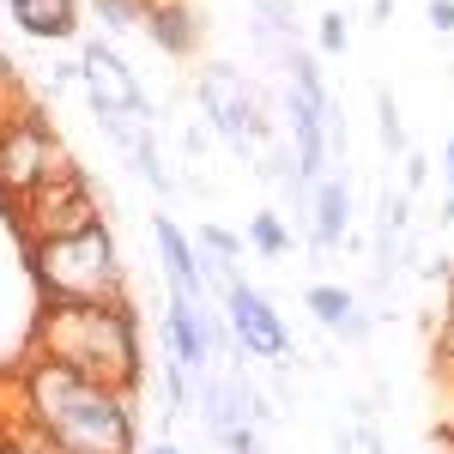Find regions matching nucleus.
<instances>
[{
  "label": "nucleus",
  "mask_w": 454,
  "mask_h": 454,
  "mask_svg": "<svg viewBox=\"0 0 454 454\" xmlns=\"http://www.w3.org/2000/svg\"><path fill=\"white\" fill-rule=\"evenodd\" d=\"M19 91V67H12V55L0 49V98H12Z\"/></svg>",
  "instance_id": "28"
},
{
  "label": "nucleus",
  "mask_w": 454,
  "mask_h": 454,
  "mask_svg": "<svg viewBox=\"0 0 454 454\" xmlns=\"http://www.w3.org/2000/svg\"><path fill=\"white\" fill-rule=\"evenodd\" d=\"M73 170H79V164H73L67 145H61V134H55V121H49L43 104L19 109V115L0 128V200H6V207H19L31 188L55 182V176H73Z\"/></svg>",
  "instance_id": "3"
},
{
  "label": "nucleus",
  "mask_w": 454,
  "mask_h": 454,
  "mask_svg": "<svg viewBox=\"0 0 454 454\" xmlns=\"http://www.w3.org/2000/svg\"><path fill=\"white\" fill-rule=\"evenodd\" d=\"M351 231V188L346 176H321L309 194V248L315 254H333Z\"/></svg>",
  "instance_id": "10"
},
{
  "label": "nucleus",
  "mask_w": 454,
  "mask_h": 454,
  "mask_svg": "<svg viewBox=\"0 0 454 454\" xmlns=\"http://www.w3.org/2000/svg\"><path fill=\"white\" fill-rule=\"evenodd\" d=\"M6 454H12V449H6Z\"/></svg>",
  "instance_id": "34"
},
{
  "label": "nucleus",
  "mask_w": 454,
  "mask_h": 454,
  "mask_svg": "<svg viewBox=\"0 0 454 454\" xmlns=\"http://www.w3.org/2000/svg\"><path fill=\"white\" fill-rule=\"evenodd\" d=\"M31 357H55L79 370L85 382L140 394L145 382V346L134 303H43L31 321Z\"/></svg>",
  "instance_id": "1"
},
{
  "label": "nucleus",
  "mask_w": 454,
  "mask_h": 454,
  "mask_svg": "<svg viewBox=\"0 0 454 454\" xmlns=\"http://www.w3.org/2000/svg\"><path fill=\"white\" fill-rule=\"evenodd\" d=\"M248 248H254L261 261H285V254H291V224H285L279 212H254V218H248Z\"/></svg>",
  "instance_id": "18"
},
{
  "label": "nucleus",
  "mask_w": 454,
  "mask_h": 454,
  "mask_svg": "<svg viewBox=\"0 0 454 454\" xmlns=\"http://www.w3.org/2000/svg\"><path fill=\"white\" fill-rule=\"evenodd\" d=\"M442 218L454 224V134H449V145H442Z\"/></svg>",
  "instance_id": "26"
},
{
  "label": "nucleus",
  "mask_w": 454,
  "mask_h": 454,
  "mask_svg": "<svg viewBox=\"0 0 454 454\" xmlns=\"http://www.w3.org/2000/svg\"><path fill=\"white\" fill-rule=\"evenodd\" d=\"M424 176H430V170H424V158H419V152H406V194L424 188Z\"/></svg>",
  "instance_id": "29"
},
{
  "label": "nucleus",
  "mask_w": 454,
  "mask_h": 454,
  "mask_svg": "<svg viewBox=\"0 0 454 454\" xmlns=\"http://www.w3.org/2000/svg\"><path fill=\"white\" fill-rule=\"evenodd\" d=\"M194 98H200V115H207V128L218 140H231L237 152L267 134V115H261V98H254V85H248L243 73L231 67V61H212V67L194 73Z\"/></svg>",
  "instance_id": "6"
},
{
  "label": "nucleus",
  "mask_w": 454,
  "mask_h": 454,
  "mask_svg": "<svg viewBox=\"0 0 454 454\" xmlns=\"http://www.w3.org/2000/svg\"><path fill=\"white\" fill-rule=\"evenodd\" d=\"M303 303H309V315L327 333H340L346 346H364V340H370V315L357 309V291H346V285H309Z\"/></svg>",
  "instance_id": "11"
},
{
  "label": "nucleus",
  "mask_w": 454,
  "mask_h": 454,
  "mask_svg": "<svg viewBox=\"0 0 454 454\" xmlns=\"http://www.w3.org/2000/svg\"><path fill=\"white\" fill-rule=\"evenodd\" d=\"M194 248L212 254V261H243V237L224 231V224H194Z\"/></svg>",
  "instance_id": "20"
},
{
  "label": "nucleus",
  "mask_w": 454,
  "mask_h": 454,
  "mask_svg": "<svg viewBox=\"0 0 454 454\" xmlns=\"http://www.w3.org/2000/svg\"><path fill=\"white\" fill-rule=\"evenodd\" d=\"M376 134H382V145L394 152V158H406V152H412V145H406V128H400V104H394V91L376 98Z\"/></svg>",
  "instance_id": "21"
},
{
  "label": "nucleus",
  "mask_w": 454,
  "mask_h": 454,
  "mask_svg": "<svg viewBox=\"0 0 454 454\" xmlns=\"http://www.w3.org/2000/svg\"><path fill=\"white\" fill-rule=\"evenodd\" d=\"M6 19L31 43H67L79 31V0H6Z\"/></svg>",
  "instance_id": "13"
},
{
  "label": "nucleus",
  "mask_w": 454,
  "mask_h": 454,
  "mask_svg": "<svg viewBox=\"0 0 454 454\" xmlns=\"http://www.w3.org/2000/svg\"><path fill=\"white\" fill-rule=\"evenodd\" d=\"M145 36L164 49V55H194V43H200V19H194V6L188 0H145Z\"/></svg>",
  "instance_id": "12"
},
{
  "label": "nucleus",
  "mask_w": 454,
  "mask_h": 454,
  "mask_svg": "<svg viewBox=\"0 0 454 454\" xmlns=\"http://www.w3.org/2000/svg\"><path fill=\"white\" fill-rule=\"evenodd\" d=\"M224 327H231V346L243 351V357H267V364H285V357H291V327H285V315L243 279L224 291Z\"/></svg>",
  "instance_id": "7"
},
{
  "label": "nucleus",
  "mask_w": 454,
  "mask_h": 454,
  "mask_svg": "<svg viewBox=\"0 0 454 454\" xmlns=\"http://www.w3.org/2000/svg\"><path fill=\"white\" fill-rule=\"evenodd\" d=\"M128 158H134V170H140L145 182L158 188V194H170V170H164V158H158V140H152V128H140V140H134V152H128Z\"/></svg>",
  "instance_id": "19"
},
{
  "label": "nucleus",
  "mask_w": 454,
  "mask_h": 454,
  "mask_svg": "<svg viewBox=\"0 0 454 454\" xmlns=\"http://www.w3.org/2000/svg\"><path fill=\"white\" fill-rule=\"evenodd\" d=\"M152 243H158L164 279H170V303H182V309H207V273H200V248H194V237L176 224L170 212H158V218H152Z\"/></svg>",
  "instance_id": "9"
},
{
  "label": "nucleus",
  "mask_w": 454,
  "mask_h": 454,
  "mask_svg": "<svg viewBox=\"0 0 454 454\" xmlns=\"http://www.w3.org/2000/svg\"><path fill=\"white\" fill-rule=\"evenodd\" d=\"M261 19H279V25H291V0H261Z\"/></svg>",
  "instance_id": "30"
},
{
  "label": "nucleus",
  "mask_w": 454,
  "mask_h": 454,
  "mask_svg": "<svg viewBox=\"0 0 454 454\" xmlns=\"http://www.w3.org/2000/svg\"><path fill=\"white\" fill-rule=\"evenodd\" d=\"M424 19H430V31H436V36H449L454 31V0H430Z\"/></svg>",
  "instance_id": "27"
},
{
  "label": "nucleus",
  "mask_w": 454,
  "mask_h": 454,
  "mask_svg": "<svg viewBox=\"0 0 454 454\" xmlns=\"http://www.w3.org/2000/svg\"><path fill=\"white\" fill-rule=\"evenodd\" d=\"M442 430H449V442H454V424H442Z\"/></svg>",
  "instance_id": "33"
},
{
  "label": "nucleus",
  "mask_w": 454,
  "mask_h": 454,
  "mask_svg": "<svg viewBox=\"0 0 454 454\" xmlns=\"http://www.w3.org/2000/svg\"><path fill=\"white\" fill-rule=\"evenodd\" d=\"M61 454H140V424H134V394L85 382L73 406L49 424Z\"/></svg>",
  "instance_id": "4"
},
{
  "label": "nucleus",
  "mask_w": 454,
  "mask_h": 454,
  "mask_svg": "<svg viewBox=\"0 0 454 454\" xmlns=\"http://www.w3.org/2000/svg\"><path fill=\"white\" fill-rule=\"evenodd\" d=\"M164 394H170V419L194 406V387H188V370H182V364H170V357H164Z\"/></svg>",
  "instance_id": "24"
},
{
  "label": "nucleus",
  "mask_w": 454,
  "mask_h": 454,
  "mask_svg": "<svg viewBox=\"0 0 454 454\" xmlns=\"http://www.w3.org/2000/svg\"><path fill=\"white\" fill-rule=\"evenodd\" d=\"M285 73H291V91H297L303 104L333 109V98H327V79H321V67H315L309 49H291V55H285Z\"/></svg>",
  "instance_id": "17"
},
{
  "label": "nucleus",
  "mask_w": 454,
  "mask_h": 454,
  "mask_svg": "<svg viewBox=\"0 0 454 454\" xmlns=\"http://www.w3.org/2000/svg\"><path fill=\"white\" fill-rule=\"evenodd\" d=\"M79 85H85V98H91V115H128V121H145V115H152L134 67H128L109 43H85V55H79Z\"/></svg>",
  "instance_id": "8"
},
{
  "label": "nucleus",
  "mask_w": 454,
  "mask_h": 454,
  "mask_svg": "<svg viewBox=\"0 0 454 454\" xmlns=\"http://www.w3.org/2000/svg\"><path fill=\"white\" fill-rule=\"evenodd\" d=\"M194 394H200V419H207V430L224 442V436L243 424L248 382H243V376H200V382H194Z\"/></svg>",
  "instance_id": "14"
},
{
  "label": "nucleus",
  "mask_w": 454,
  "mask_h": 454,
  "mask_svg": "<svg viewBox=\"0 0 454 454\" xmlns=\"http://www.w3.org/2000/svg\"><path fill=\"white\" fill-rule=\"evenodd\" d=\"M145 454H182V449H176V442H152Z\"/></svg>",
  "instance_id": "32"
},
{
  "label": "nucleus",
  "mask_w": 454,
  "mask_h": 454,
  "mask_svg": "<svg viewBox=\"0 0 454 454\" xmlns=\"http://www.w3.org/2000/svg\"><path fill=\"white\" fill-rule=\"evenodd\" d=\"M346 43H351V19L340 6L315 19V49H321V55H346Z\"/></svg>",
  "instance_id": "22"
},
{
  "label": "nucleus",
  "mask_w": 454,
  "mask_h": 454,
  "mask_svg": "<svg viewBox=\"0 0 454 454\" xmlns=\"http://www.w3.org/2000/svg\"><path fill=\"white\" fill-rule=\"evenodd\" d=\"M406 224H412V194H387L382 188V207H376V273H394V261H400V237H406Z\"/></svg>",
  "instance_id": "16"
},
{
  "label": "nucleus",
  "mask_w": 454,
  "mask_h": 454,
  "mask_svg": "<svg viewBox=\"0 0 454 454\" xmlns=\"http://www.w3.org/2000/svg\"><path fill=\"white\" fill-rule=\"evenodd\" d=\"M164 346H170V364H182V370H207L212 364V346H207V327H200V309H182V303H170L164 309Z\"/></svg>",
  "instance_id": "15"
},
{
  "label": "nucleus",
  "mask_w": 454,
  "mask_h": 454,
  "mask_svg": "<svg viewBox=\"0 0 454 454\" xmlns=\"http://www.w3.org/2000/svg\"><path fill=\"white\" fill-rule=\"evenodd\" d=\"M25 261L43 303H128V273H121L109 224H91L61 243H36L25 248Z\"/></svg>",
  "instance_id": "2"
},
{
  "label": "nucleus",
  "mask_w": 454,
  "mask_h": 454,
  "mask_svg": "<svg viewBox=\"0 0 454 454\" xmlns=\"http://www.w3.org/2000/svg\"><path fill=\"white\" fill-rule=\"evenodd\" d=\"M6 212H12V231H19V243H25V248L61 243V237H79V231L104 224V207H98V194H91L85 170L43 182V188H31L19 207H6Z\"/></svg>",
  "instance_id": "5"
},
{
  "label": "nucleus",
  "mask_w": 454,
  "mask_h": 454,
  "mask_svg": "<svg viewBox=\"0 0 454 454\" xmlns=\"http://www.w3.org/2000/svg\"><path fill=\"white\" fill-rule=\"evenodd\" d=\"M224 454H261V430L243 419L237 430H231V436H224Z\"/></svg>",
  "instance_id": "25"
},
{
  "label": "nucleus",
  "mask_w": 454,
  "mask_h": 454,
  "mask_svg": "<svg viewBox=\"0 0 454 454\" xmlns=\"http://www.w3.org/2000/svg\"><path fill=\"white\" fill-rule=\"evenodd\" d=\"M370 19H376V25H387V19H394V0H370Z\"/></svg>",
  "instance_id": "31"
},
{
  "label": "nucleus",
  "mask_w": 454,
  "mask_h": 454,
  "mask_svg": "<svg viewBox=\"0 0 454 454\" xmlns=\"http://www.w3.org/2000/svg\"><path fill=\"white\" fill-rule=\"evenodd\" d=\"M98 6V19H104L109 31H134L145 19V0H91Z\"/></svg>",
  "instance_id": "23"
}]
</instances>
